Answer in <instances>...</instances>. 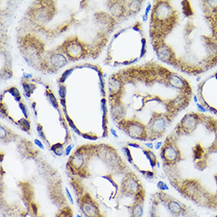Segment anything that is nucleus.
Returning <instances> with one entry per match:
<instances>
[{
    "instance_id": "1",
    "label": "nucleus",
    "mask_w": 217,
    "mask_h": 217,
    "mask_svg": "<svg viewBox=\"0 0 217 217\" xmlns=\"http://www.w3.org/2000/svg\"><path fill=\"white\" fill-rule=\"evenodd\" d=\"M179 5L178 22L168 35L173 41L152 44L161 62L187 75H201L217 66V31L203 1H182Z\"/></svg>"
},
{
    "instance_id": "2",
    "label": "nucleus",
    "mask_w": 217,
    "mask_h": 217,
    "mask_svg": "<svg viewBox=\"0 0 217 217\" xmlns=\"http://www.w3.org/2000/svg\"><path fill=\"white\" fill-rule=\"evenodd\" d=\"M118 75L131 89L127 106L133 114L130 119L145 118L146 125L158 117L174 120L194 97L192 85L184 76L154 62L130 66Z\"/></svg>"
},
{
    "instance_id": "3",
    "label": "nucleus",
    "mask_w": 217,
    "mask_h": 217,
    "mask_svg": "<svg viewBox=\"0 0 217 217\" xmlns=\"http://www.w3.org/2000/svg\"><path fill=\"white\" fill-rule=\"evenodd\" d=\"M179 18V10L171 1H156L151 10L149 36L152 43L162 42L171 32Z\"/></svg>"
},
{
    "instance_id": "4",
    "label": "nucleus",
    "mask_w": 217,
    "mask_h": 217,
    "mask_svg": "<svg viewBox=\"0 0 217 217\" xmlns=\"http://www.w3.org/2000/svg\"><path fill=\"white\" fill-rule=\"evenodd\" d=\"M196 96L205 112L217 116V70L197 84Z\"/></svg>"
},
{
    "instance_id": "5",
    "label": "nucleus",
    "mask_w": 217,
    "mask_h": 217,
    "mask_svg": "<svg viewBox=\"0 0 217 217\" xmlns=\"http://www.w3.org/2000/svg\"><path fill=\"white\" fill-rule=\"evenodd\" d=\"M160 158L163 167L177 166L182 160V154L178 140L173 131L167 137L160 148Z\"/></svg>"
},
{
    "instance_id": "6",
    "label": "nucleus",
    "mask_w": 217,
    "mask_h": 217,
    "mask_svg": "<svg viewBox=\"0 0 217 217\" xmlns=\"http://www.w3.org/2000/svg\"><path fill=\"white\" fill-rule=\"evenodd\" d=\"M117 126L132 139L140 142L148 141L147 127L142 122L135 119H122L118 122Z\"/></svg>"
},
{
    "instance_id": "7",
    "label": "nucleus",
    "mask_w": 217,
    "mask_h": 217,
    "mask_svg": "<svg viewBox=\"0 0 217 217\" xmlns=\"http://www.w3.org/2000/svg\"><path fill=\"white\" fill-rule=\"evenodd\" d=\"M154 196L172 217L184 216L188 212V207L185 204L170 196L166 192L159 191Z\"/></svg>"
},
{
    "instance_id": "8",
    "label": "nucleus",
    "mask_w": 217,
    "mask_h": 217,
    "mask_svg": "<svg viewBox=\"0 0 217 217\" xmlns=\"http://www.w3.org/2000/svg\"><path fill=\"white\" fill-rule=\"evenodd\" d=\"M76 202L84 217H104L97 200L89 191L85 190L84 194L77 197Z\"/></svg>"
},
{
    "instance_id": "9",
    "label": "nucleus",
    "mask_w": 217,
    "mask_h": 217,
    "mask_svg": "<svg viewBox=\"0 0 217 217\" xmlns=\"http://www.w3.org/2000/svg\"><path fill=\"white\" fill-rule=\"evenodd\" d=\"M143 188L139 178L133 171L126 172L123 175L120 184V194L124 198L134 197V196Z\"/></svg>"
},
{
    "instance_id": "10",
    "label": "nucleus",
    "mask_w": 217,
    "mask_h": 217,
    "mask_svg": "<svg viewBox=\"0 0 217 217\" xmlns=\"http://www.w3.org/2000/svg\"><path fill=\"white\" fill-rule=\"evenodd\" d=\"M74 39V38H71V41L67 40L57 49L64 51L71 60H78L81 58L86 57V55L88 54L87 49L78 40Z\"/></svg>"
},
{
    "instance_id": "11",
    "label": "nucleus",
    "mask_w": 217,
    "mask_h": 217,
    "mask_svg": "<svg viewBox=\"0 0 217 217\" xmlns=\"http://www.w3.org/2000/svg\"><path fill=\"white\" fill-rule=\"evenodd\" d=\"M145 200V190L142 188L134 196L133 201L128 206L130 217H142L144 215V204Z\"/></svg>"
},
{
    "instance_id": "12",
    "label": "nucleus",
    "mask_w": 217,
    "mask_h": 217,
    "mask_svg": "<svg viewBox=\"0 0 217 217\" xmlns=\"http://www.w3.org/2000/svg\"><path fill=\"white\" fill-rule=\"evenodd\" d=\"M18 137L17 133L7 128L5 126H1V141L3 143H10L12 142H15Z\"/></svg>"
},
{
    "instance_id": "13",
    "label": "nucleus",
    "mask_w": 217,
    "mask_h": 217,
    "mask_svg": "<svg viewBox=\"0 0 217 217\" xmlns=\"http://www.w3.org/2000/svg\"><path fill=\"white\" fill-rule=\"evenodd\" d=\"M73 215H74V212H73L72 208L68 205L59 209V211L55 214V217H73Z\"/></svg>"
},
{
    "instance_id": "14",
    "label": "nucleus",
    "mask_w": 217,
    "mask_h": 217,
    "mask_svg": "<svg viewBox=\"0 0 217 217\" xmlns=\"http://www.w3.org/2000/svg\"><path fill=\"white\" fill-rule=\"evenodd\" d=\"M123 153H124V155L126 156V159H127V160H128L129 163H130V164L133 165V155L131 154V151H130V148H129L128 146H125L123 148Z\"/></svg>"
},
{
    "instance_id": "15",
    "label": "nucleus",
    "mask_w": 217,
    "mask_h": 217,
    "mask_svg": "<svg viewBox=\"0 0 217 217\" xmlns=\"http://www.w3.org/2000/svg\"><path fill=\"white\" fill-rule=\"evenodd\" d=\"M157 186L160 191H163V192H166V191H167V190H169L168 186L163 181H159V182H157Z\"/></svg>"
},
{
    "instance_id": "16",
    "label": "nucleus",
    "mask_w": 217,
    "mask_h": 217,
    "mask_svg": "<svg viewBox=\"0 0 217 217\" xmlns=\"http://www.w3.org/2000/svg\"><path fill=\"white\" fill-rule=\"evenodd\" d=\"M59 96H60L61 99H65V98H66V87L63 84H61L60 85H59Z\"/></svg>"
},
{
    "instance_id": "17",
    "label": "nucleus",
    "mask_w": 217,
    "mask_h": 217,
    "mask_svg": "<svg viewBox=\"0 0 217 217\" xmlns=\"http://www.w3.org/2000/svg\"><path fill=\"white\" fill-rule=\"evenodd\" d=\"M72 72H73V69H69V70H67L66 71H65V72L63 73V74L62 75V77H61L60 82H64V81H66V79H67L68 77L70 75V74Z\"/></svg>"
},
{
    "instance_id": "18",
    "label": "nucleus",
    "mask_w": 217,
    "mask_h": 217,
    "mask_svg": "<svg viewBox=\"0 0 217 217\" xmlns=\"http://www.w3.org/2000/svg\"><path fill=\"white\" fill-rule=\"evenodd\" d=\"M81 136H82L83 137L86 138V139L92 140V141H95V140L98 139L97 135L96 134H87V133H84V134H82Z\"/></svg>"
},
{
    "instance_id": "19",
    "label": "nucleus",
    "mask_w": 217,
    "mask_h": 217,
    "mask_svg": "<svg viewBox=\"0 0 217 217\" xmlns=\"http://www.w3.org/2000/svg\"><path fill=\"white\" fill-rule=\"evenodd\" d=\"M65 191H66V197H67V198H68V200H69V201L70 202V203L72 204V205H74V200H73L72 195H71L69 189H68L66 186V188H65Z\"/></svg>"
},
{
    "instance_id": "20",
    "label": "nucleus",
    "mask_w": 217,
    "mask_h": 217,
    "mask_svg": "<svg viewBox=\"0 0 217 217\" xmlns=\"http://www.w3.org/2000/svg\"><path fill=\"white\" fill-rule=\"evenodd\" d=\"M34 143H35V145H36L38 148H41V149H44V145H43L42 142H41V140L35 138V139H34Z\"/></svg>"
},
{
    "instance_id": "21",
    "label": "nucleus",
    "mask_w": 217,
    "mask_h": 217,
    "mask_svg": "<svg viewBox=\"0 0 217 217\" xmlns=\"http://www.w3.org/2000/svg\"><path fill=\"white\" fill-rule=\"evenodd\" d=\"M73 147H74V145L73 144H70V145H68L67 146H66V148H65V155L66 156H69L70 154L71 151H72V148Z\"/></svg>"
},
{
    "instance_id": "22",
    "label": "nucleus",
    "mask_w": 217,
    "mask_h": 217,
    "mask_svg": "<svg viewBox=\"0 0 217 217\" xmlns=\"http://www.w3.org/2000/svg\"><path fill=\"white\" fill-rule=\"evenodd\" d=\"M144 145L145 146V148H148V149H152V148H154V144H153L152 142H145V143H144Z\"/></svg>"
},
{
    "instance_id": "23",
    "label": "nucleus",
    "mask_w": 217,
    "mask_h": 217,
    "mask_svg": "<svg viewBox=\"0 0 217 217\" xmlns=\"http://www.w3.org/2000/svg\"><path fill=\"white\" fill-rule=\"evenodd\" d=\"M163 142H156V143L154 144V148H155L157 150L160 149V148H161V147H162V145H163Z\"/></svg>"
},
{
    "instance_id": "24",
    "label": "nucleus",
    "mask_w": 217,
    "mask_h": 217,
    "mask_svg": "<svg viewBox=\"0 0 217 217\" xmlns=\"http://www.w3.org/2000/svg\"><path fill=\"white\" fill-rule=\"evenodd\" d=\"M110 132H111V133L113 135V136L114 137L118 138V135H117L116 131H115V130H114V129H111V130H110Z\"/></svg>"
},
{
    "instance_id": "25",
    "label": "nucleus",
    "mask_w": 217,
    "mask_h": 217,
    "mask_svg": "<svg viewBox=\"0 0 217 217\" xmlns=\"http://www.w3.org/2000/svg\"><path fill=\"white\" fill-rule=\"evenodd\" d=\"M214 178H215V183H216V187H217V174L215 175V176H214ZM215 195H216V197H217V193Z\"/></svg>"
},
{
    "instance_id": "26",
    "label": "nucleus",
    "mask_w": 217,
    "mask_h": 217,
    "mask_svg": "<svg viewBox=\"0 0 217 217\" xmlns=\"http://www.w3.org/2000/svg\"><path fill=\"white\" fill-rule=\"evenodd\" d=\"M84 215H81V214H78V215H77V217H83Z\"/></svg>"
},
{
    "instance_id": "27",
    "label": "nucleus",
    "mask_w": 217,
    "mask_h": 217,
    "mask_svg": "<svg viewBox=\"0 0 217 217\" xmlns=\"http://www.w3.org/2000/svg\"><path fill=\"white\" fill-rule=\"evenodd\" d=\"M215 217H217V215H215Z\"/></svg>"
}]
</instances>
